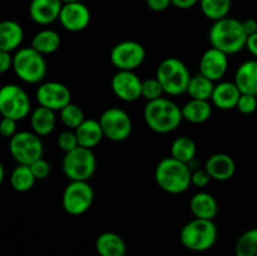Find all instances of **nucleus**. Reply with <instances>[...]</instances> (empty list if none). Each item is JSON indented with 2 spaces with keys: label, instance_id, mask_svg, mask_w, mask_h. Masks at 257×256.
I'll use <instances>...</instances> for the list:
<instances>
[{
  "label": "nucleus",
  "instance_id": "nucleus-16",
  "mask_svg": "<svg viewBox=\"0 0 257 256\" xmlns=\"http://www.w3.org/2000/svg\"><path fill=\"white\" fill-rule=\"evenodd\" d=\"M228 68L227 54L211 47L202 54L200 60V73L212 82L225 77Z\"/></svg>",
  "mask_w": 257,
  "mask_h": 256
},
{
  "label": "nucleus",
  "instance_id": "nucleus-40",
  "mask_svg": "<svg viewBox=\"0 0 257 256\" xmlns=\"http://www.w3.org/2000/svg\"><path fill=\"white\" fill-rule=\"evenodd\" d=\"M146 4L152 12L161 13L167 10L172 5L171 0H146Z\"/></svg>",
  "mask_w": 257,
  "mask_h": 256
},
{
  "label": "nucleus",
  "instance_id": "nucleus-22",
  "mask_svg": "<svg viewBox=\"0 0 257 256\" xmlns=\"http://www.w3.org/2000/svg\"><path fill=\"white\" fill-rule=\"evenodd\" d=\"M75 136H77L78 145L84 148H94L95 146L99 145L104 138L102 127L99 124V120L97 119H84V122L74 130Z\"/></svg>",
  "mask_w": 257,
  "mask_h": 256
},
{
  "label": "nucleus",
  "instance_id": "nucleus-31",
  "mask_svg": "<svg viewBox=\"0 0 257 256\" xmlns=\"http://www.w3.org/2000/svg\"><path fill=\"white\" fill-rule=\"evenodd\" d=\"M200 8L202 14L207 19L216 22L228 17L232 2L231 0H200Z\"/></svg>",
  "mask_w": 257,
  "mask_h": 256
},
{
  "label": "nucleus",
  "instance_id": "nucleus-12",
  "mask_svg": "<svg viewBox=\"0 0 257 256\" xmlns=\"http://www.w3.org/2000/svg\"><path fill=\"white\" fill-rule=\"evenodd\" d=\"M109 59L118 70L135 72L145 62L146 49L136 40H123L112 48Z\"/></svg>",
  "mask_w": 257,
  "mask_h": 256
},
{
  "label": "nucleus",
  "instance_id": "nucleus-9",
  "mask_svg": "<svg viewBox=\"0 0 257 256\" xmlns=\"http://www.w3.org/2000/svg\"><path fill=\"white\" fill-rule=\"evenodd\" d=\"M9 152L18 165L30 166L43 158V142L38 135L29 131H22L9 140Z\"/></svg>",
  "mask_w": 257,
  "mask_h": 256
},
{
  "label": "nucleus",
  "instance_id": "nucleus-33",
  "mask_svg": "<svg viewBox=\"0 0 257 256\" xmlns=\"http://www.w3.org/2000/svg\"><path fill=\"white\" fill-rule=\"evenodd\" d=\"M60 114V120L63 122V124L67 128L74 131L75 128L79 127L83 122H84V112H83L82 108L79 105L74 104V103H69L68 105H65L62 110L59 112Z\"/></svg>",
  "mask_w": 257,
  "mask_h": 256
},
{
  "label": "nucleus",
  "instance_id": "nucleus-38",
  "mask_svg": "<svg viewBox=\"0 0 257 256\" xmlns=\"http://www.w3.org/2000/svg\"><path fill=\"white\" fill-rule=\"evenodd\" d=\"M17 120L12 118H2L0 120V136L4 138H12L17 135Z\"/></svg>",
  "mask_w": 257,
  "mask_h": 256
},
{
  "label": "nucleus",
  "instance_id": "nucleus-42",
  "mask_svg": "<svg viewBox=\"0 0 257 256\" xmlns=\"http://www.w3.org/2000/svg\"><path fill=\"white\" fill-rule=\"evenodd\" d=\"M242 28L247 37L255 34L257 33V20L253 18H247V19L242 20Z\"/></svg>",
  "mask_w": 257,
  "mask_h": 256
},
{
  "label": "nucleus",
  "instance_id": "nucleus-45",
  "mask_svg": "<svg viewBox=\"0 0 257 256\" xmlns=\"http://www.w3.org/2000/svg\"><path fill=\"white\" fill-rule=\"evenodd\" d=\"M4 175H5V172H4V166H3V163L0 162V186H2L3 181H4Z\"/></svg>",
  "mask_w": 257,
  "mask_h": 256
},
{
  "label": "nucleus",
  "instance_id": "nucleus-44",
  "mask_svg": "<svg viewBox=\"0 0 257 256\" xmlns=\"http://www.w3.org/2000/svg\"><path fill=\"white\" fill-rule=\"evenodd\" d=\"M246 49L257 59V33L252 35H248L247 40H246Z\"/></svg>",
  "mask_w": 257,
  "mask_h": 256
},
{
  "label": "nucleus",
  "instance_id": "nucleus-25",
  "mask_svg": "<svg viewBox=\"0 0 257 256\" xmlns=\"http://www.w3.org/2000/svg\"><path fill=\"white\" fill-rule=\"evenodd\" d=\"M95 250L99 256H124L127 246L118 233L107 231L97 237Z\"/></svg>",
  "mask_w": 257,
  "mask_h": 256
},
{
  "label": "nucleus",
  "instance_id": "nucleus-7",
  "mask_svg": "<svg viewBox=\"0 0 257 256\" xmlns=\"http://www.w3.org/2000/svg\"><path fill=\"white\" fill-rule=\"evenodd\" d=\"M63 172L70 181H88L95 172L97 160L89 148L78 146L64 155L62 162Z\"/></svg>",
  "mask_w": 257,
  "mask_h": 256
},
{
  "label": "nucleus",
  "instance_id": "nucleus-4",
  "mask_svg": "<svg viewBox=\"0 0 257 256\" xmlns=\"http://www.w3.org/2000/svg\"><path fill=\"white\" fill-rule=\"evenodd\" d=\"M217 226L212 220L193 218L188 221L180 232V240L187 250L203 252L210 250L217 241Z\"/></svg>",
  "mask_w": 257,
  "mask_h": 256
},
{
  "label": "nucleus",
  "instance_id": "nucleus-34",
  "mask_svg": "<svg viewBox=\"0 0 257 256\" xmlns=\"http://www.w3.org/2000/svg\"><path fill=\"white\" fill-rule=\"evenodd\" d=\"M163 93L165 92L162 89V85L160 84L156 77L142 80V97L147 102L158 99V98L162 97Z\"/></svg>",
  "mask_w": 257,
  "mask_h": 256
},
{
  "label": "nucleus",
  "instance_id": "nucleus-17",
  "mask_svg": "<svg viewBox=\"0 0 257 256\" xmlns=\"http://www.w3.org/2000/svg\"><path fill=\"white\" fill-rule=\"evenodd\" d=\"M62 8V0H32L29 15L38 25H50L59 19Z\"/></svg>",
  "mask_w": 257,
  "mask_h": 256
},
{
  "label": "nucleus",
  "instance_id": "nucleus-26",
  "mask_svg": "<svg viewBox=\"0 0 257 256\" xmlns=\"http://www.w3.org/2000/svg\"><path fill=\"white\" fill-rule=\"evenodd\" d=\"M182 117L193 124H201L207 122L212 114V105L208 100L190 99L182 108Z\"/></svg>",
  "mask_w": 257,
  "mask_h": 256
},
{
  "label": "nucleus",
  "instance_id": "nucleus-20",
  "mask_svg": "<svg viewBox=\"0 0 257 256\" xmlns=\"http://www.w3.org/2000/svg\"><path fill=\"white\" fill-rule=\"evenodd\" d=\"M235 84L242 94L257 97V59H250L238 65L235 73Z\"/></svg>",
  "mask_w": 257,
  "mask_h": 256
},
{
  "label": "nucleus",
  "instance_id": "nucleus-11",
  "mask_svg": "<svg viewBox=\"0 0 257 256\" xmlns=\"http://www.w3.org/2000/svg\"><path fill=\"white\" fill-rule=\"evenodd\" d=\"M98 120L104 137L113 142H123L130 138L132 133L133 124L131 115L118 107H110L103 110Z\"/></svg>",
  "mask_w": 257,
  "mask_h": 256
},
{
  "label": "nucleus",
  "instance_id": "nucleus-30",
  "mask_svg": "<svg viewBox=\"0 0 257 256\" xmlns=\"http://www.w3.org/2000/svg\"><path fill=\"white\" fill-rule=\"evenodd\" d=\"M35 181L37 178L33 175L30 166L18 165L10 175V185L17 192H28L33 188Z\"/></svg>",
  "mask_w": 257,
  "mask_h": 256
},
{
  "label": "nucleus",
  "instance_id": "nucleus-41",
  "mask_svg": "<svg viewBox=\"0 0 257 256\" xmlns=\"http://www.w3.org/2000/svg\"><path fill=\"white\" fill-rule=\"evenodd\" d=\"M13 69V57L9 52L0 50V74Z\"/></svg>",
  "mask_w": 257,
  "mask_h": 256
},
{
  "label": "nucleus",
  "instance_id": "nucleus-36",
  "mask_svg": "<svg viewBox=\"0 0 257 256\" xmlns=\"http://www.w3.org/2000/svg\"><path fill=\"white\" fill-rule=\"evenodd\" d=\"M236 108H237L238 112H241L242 114H252V113L257 109V97L256 95L242 94V93H241V97L240 99H238Z\"/></svg>",
  "mask_w": 257,
  "mask_h": 256
},
{
  "label": "nucleus",
  "instance_id": "nucleus-6",
  "mask_svg": "<svg viewBox=\"0 0 257 256\" xmlns=\"http://www.w3.org/2000/svg\"><path fill=\"white\" fill-rule=\"evenodd\" d=\"M13 69L20 80L28 84H37L47 75L48 65L44 55L32 47H27L15 52L13 57Z\"/></svg>",
  "mask_w": 257,
  "mask_h": 256
},
{
  "label": "nucleus",
  "instance_id": "nucleus-8",
  "mask_svg": "<svg viewBox=\"0 0 257 256\" xmlns=\"http://www.w3.org/2000/svg\"><path fill=\"white\" fill-rule=\"evenodd\" d=\"M32 113L29 95L17 84L0 87V114L4 118L22 120Z\"/></svg>",
  "mask_w": 257,
  "mask_h": 256
},
{
  "label": "nucleus",
  "instance_id": "nucleus-28",
  "mask_svg": "<svg viewBox=\"0 0 257 256\" xmlns=\"http://www.w3.org/2000/svg\"><path fill=\"white\" fill-rule=\"evenodd\" d=\"M213 89H215V82L198 73V74L191 77L186 93L190 95L191 99L210 100L212 97Z\"/></svg>",
  "mask_w": 257,
  "mask_h": 256
},
{
  "label": "nucleus",
  "instance_id": "nucleus-24",
  "mask_svg": "<svg viewBox=\"0 0 257 256\" xmlns=\"http://www.w3.org/2000/svg\"><path fill=\"white\" fill-rule=\"evenodd\" d=\"M191 212L196 218L213 220L217 215L218 205L216 198L207 192H197L190 200Z\"/></svg>",
  "mask_w": 257,
  "mask_h": 256
},
{
  "label": "nucleus",
  "instance_id": "nucleus-5",
  "mask_svg": "<svg viewBox=\"0 0 257 256\" xmlns=\"http://www.w3.org/2000/svg\"><path fill=\"white\" fill-rule=\"evenodd\" d=\"M191 77L187 65L175 57L163 59L156 70V78L168 95H181L187 92Z\"/></svg>",
  "mask_w": 257,
  "mask_h": 256
},
{
  "label": "nucleus",
  "instance_id": "nucleus-1",
  "mask_svg": "<svg viewBox=\"0 0 257 256\" xmlns=\"http://www.w3.org/2000/svg\"><path fill=\"white\" fill-rule=\"evenodd\" d=\"M208 40L211 47L231 55L246 48L247 35L242 28V22L236 18L226 17L213 22L208 32Z\"/></svg>",
  "mask_w": 257,
  "mask_h": 256
},
{
  "label": "nucleus",
  "instance_id": "nucleus-14",
  "mask_svg": "<svg viewBox=\"0 0 257 256\" xmlns=\"http://www.w3.org/2000/svg\"><path fill=\"white\" fill-rule=\"evenodd\" d=\"M110 87L115 97L123 102L132 103L142 97V80L131 70H118L110 80Z\"/></svg>",
  "mask_w": 257,
  "mask_h": 256
},
{
  "label": "nucleus",
  "instance_id": "nucleus-19",
  "mask_svg": "<svg viewBox=\"0 0 257 256\" xmlns=\"http://www.w3.org/2000/svg\"><path fill=\"white\" fill-rule=\"evenodd\" d=\"M241 92L235 82H220L215 85L211 102L221 110H230L236 108Z\"/></svg>",
  "mask_w": 257,
  "mask_h": 256
},
{
  "label": "nucleus",
  "instance_id": "nucleus-3",
  "mask_svg": "<svg viewBox=\"0 0 257 256\" xmlns=\"http://www.w3.org/2000/svg\"><path fill=\"white\" fill-rule=\"evenodd\" d=\"M192 172L188 165L175 160L173 157H165L158 162L155 170L156 183L161 190L171 195H180L190 188Z\"/></svg>",
  "mask_w": 257,
  "mask_h": 256
},
{
  "label": "nucleus",
  "instance_id": "nucleus-37",
  "mask_svg": "<svg viewBox=\"0 0 257 256\" xmlns=\"http://www.w3.org/2000/svg\"><path fill=\"white\" fill-rule=\"evenodd\" d=\"M30 168H32L33 175L35 176L37 180H45L50 173V165L44 158H39L35 162H33L30 165Z\"/></svg>",
  "mask_w": 257,
  "mask_h": 256
},
{
  "label": "nucleus",
  "instance_id": "nucleus-27",
  "mask_svg": "<svg viewBox=\"0 0 257 256\" xmlns=\"http://www.w3.org/2000/svg\"><path fill=\"white\" fill-rule=\"evenodd\" d=\"M60 44H62V39L55 30L43 29L33 37L30 47L40 54L48 55L57 52L60 48Z\"/></svg>",
  "mask_w": 257,
  "mask_h": 256
},
{
  "label": "nucleus",
  "instance_id": "nucleus-43",
  "mask_svg": "<svg viewBox=\"0 0 257 256\" xmlns=\"http://www.w3.org/2000/svg\"><path fill=\"white\" fill-rule=\"evenodd\" d=\"M171 3H172L173 7H176L177 9L186 10L191 9V8H193L195 5H197L198 3H200V0H171Z\"/></svg>",
  "mask_w": 257,
  "mask_h": 256
},
{
  "label": "nucleus",
  "instance_id": "nucleus-21",
  "mask_svg": "<svg viewBox=\"0 0 257 256\" xmlns=\"http://www.w3.org/2000/svg\"><path fill=\"white\" fill-rule=\"evenodd\" d=\"M24 39V30L19 23L14 20L0 22V50L14 52L22 45Z\"/></svg>",
  "mask_w": 257,
  "mask_h": 256
},
{
  "label": "nucleus",
  "instance_id": "nucleus-18",
  "mask_svg": "<svg viewBox=\"0 0 257 256\" xmlns=\"http://www.w3.org/2000/svg\"><path fill=\"white\" fill-rule=\"evenodd\" d=\"M205 170L212 180L228 181L235 175L236 163L233 158L226 153H215L207 158Z\"/></svg>",
  "mask_w": 257,
  "mask_h": 256
},
{
  "label": "nucleus",
  "instance_id": "nucleus-13",
  "mask_svg": "<svg viewBox=\"0 0 257 256\" xmlns=\"http://www.w3.org/2000/svg\"><path fill=\"white\" fill-rule=\"evenodd\" d=\"M37 100L39 105L58 112L72 103V93L65 84L59 82H45L37 89Z\"/></svg>",
  "mask_w": 257,
  "mask_h": 256
},
{
  "label": "nucleus",
  "instance_id": "nucleus-39",
  "mask_svg": "<svg viewBox=\"0 0 257 256\" xmlns=\"http://www.w3.org/2000/svg\"><path fill=\"white\" fill-rule=\"evenodd\" d=\"M212 180L211 176L208 175L207 171L203 168V170H197L192 173V177H191V183L196 187H206V186L210 183V181Z\"/></svg>",
  "mask_w": 257,
  "mask_h": 256
},
{
  "label": "nucleus",
  "instance_id": "nucleus-35",
  "mask_svg": "<svg viewBox=\"0 0 257 256\" xmlns=\"http://www.w3.org/2000/svg\"><path fill=\"white\" fill-rule=\"evenodd\" d=\"M58 146L64 153L70 152L74 148H77L79 145H78L74 131H64V132L60 133L59 137H58Z\"/></svg>",
  "mask_w": 257,
  "mask_h": 256
},
{
  "label": "nucleus",
  "instance_id": "nucleus-2",
  "mask_svg": "<svg viewBox=\"0 0 257 256\" xmlns=\"http://www.w3.org/2000/svg\"><path fill=\"white\" fill-rule=\"evenodd\" d=\"M143 118L148 128L160 135L173 132L183 120L181 108L173 100L163 97L147 102Z\"/></svg>",
  "mask_w": 257,
  "mask_h": 256
},
{
  "label": "nucleus",
  "instance_id": "nucleus-23",
  "mask_svg": "<svg viewBox=\"0 0 257 256\" xmlns=\"http://www.w3.org/2000/svg\"><path fill=\"white\" fill-rule=\"evenodd\" d=\"M55 124H57V118H55L54 110L49 109L39 105L32 110L30 113V125L32 131L38 135L39 137L50 135L54 131Z\"/></svg>",
  "mask_w": 257,
  "mask_h": 256
},
{
  "label": "nucleus",
  "instance_id": "nucleus-15",
  "mask_svg": "<svg viewBox=\"0 0 257 256\" xmlns=\"http://www.w3.org/2000/svg\"><path fill=\"white\" fill-rule=\"evenodd\" d=\"M92 15L89 8L82 2L63 4L59 14V23L65 30L72 33L82 32L89 25Z\"/></svg>",
  "mask_w": 257,
  "mask_h": 256
},
{
  "label": "nucleus",
  "instance_id": "nucleus-29",
  "mask_svg": "<svg viewBox=\"0 0 257 256\" xmlns=\"http://www.w3.org/2000/svg\"><path fill=\"white\" fill-rule=\"evenodd\" d=\"M196 152H197V147H196L195 141L187 136H181L176 138L171 146V157L186 165H188L195 158Z\"/></svg>",
  "mask_w": 257,
  "mask_h": 256
},
{
  "label": "nucleus",
  "instance_id": "nucleus-32",
  "mask_svg": "<svg viewBox=\"0 0 257 256\" xmlns=\"http://www.w3.org/2000/svg\"><path fill=\"white\" fill-rule=\"evenodd\" d=\"M236 256H257V227L245 231L235 245Z\"/></svg>",
  "mask_w": 257,
  "mask_h": 256
},
{
  "label": "nucleus",
  "instance_id": "nucleus-10",
  "mask_svg": "<svg viewBox=\"0 0 257 256\" xmlns=\"http://www.w3.org/2000/svg\"><path fill=\"white\" fill-rule=\"evenodd\" d=\"M94 201V191L88 181H70L63 191L62 205L67 213L80 216L87 212Z\"/></svg>",
  "mask_w": 257,
  "mask_h": 256
},
{
  "label": "nucleus",
  "instance_id": "nucleus-47",
  "mask_svg": "<svg viewBox=\"0 0 257 256\" xmlns=\"http://www.w3.org/2000/svg\"><path fill=\"white\" fill-rule=\"evenodd\" d=\"M231 2H232V3H233V2H238V0H231Z\"/></svg>",
  "mask_w": 257,
  "mask_h": 256
},
{
  "label": "nucleus",
  "instance_id": "nucleus-46",
  "mask_svg": "<svg viewBox=\"0 0 257 256\" xmlns=\"http://www.w3.org/2000/svg\"><path fill=\"white\" fill-rule=\"evenodd\" d=\"M77 2H82V0H62L63 4H68V3H77Z\"/></svg>",
  "mask_w": 257,
  "mask_h": 256
}]
</instances>
